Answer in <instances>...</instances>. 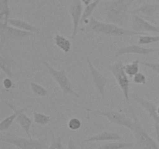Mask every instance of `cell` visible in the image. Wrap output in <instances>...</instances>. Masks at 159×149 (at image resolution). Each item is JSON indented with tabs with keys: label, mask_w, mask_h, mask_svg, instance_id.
Here are the masks:
<instances>
[{
	"label": "cell",
	"mask_w": 159,
	"mask_h": 149,
	"mask_svg": "<svg viewBox=\"0 0 159 149\" xmlns=\"http://www.w3.org/2000/svg\"><path fill=\"white\" fill-rule=\"evenodd\" d=\"M66 149H78L76 147L75 144V141L73 140L70 139L68 142V145H67Z\"/></svg>",
	"instance_id": "cell-33"
},
{
	"label": "cell",
	"mask_w": 159,
	"mask_h": 149,
	"mask_svg": "<svg viewBox=\"0 0 159 149\" xmlns=\"http://www.w3.org/2000/svg\"><path fill=\"white\" fill-rule=\"evenodd\" d=\"M13 59L6 54L2 53L0 56V68L7 75V77L13 79L14 74L12 71Z\"/></svg>",
	"instance_id": "cell-18"
},
{
	"label": "cell",
	"mask_w": 159,
	"mask_h": 149,
	"mask_svg": "<svg viewBox=\"0 0 159 149\" xmlns=\"http://www.w3.org/2000/svg\"><path fill=\"white\" fill-rule=\"evenodd\" d=\"M101 1L102 0H94L90 4H89L88 6H85V8L83 10L82 20H81V23H85L89 19V17L92 16V13L97 8V6L100 4Z\"/></svg>",
	"instance_id": "cell-22"
},
{
	"label": "cell",
	"mask_w": 159,
	"mask_h": 149,
	"mask_svg": "<svg viewBox=\"0 0 159 149\" xmlns=\"http://www.w3.org/2000/svg\"><path fill=\"white\" fill-rule=\"evenodd\" d=\"M81 1H82V2L83 3L85 6H88L89 4H90V3L92 2L93 0H81Z\"/></svg>",
	"instance_id": "cell-36"
},
{
	"label": "cell",
	"mask_w": 159,
	"mask_h": 149,
	"mask_svg": "<svg viewBox=\"0 0 159 149\" xmlns=\"http://www.w3.org/2000/svg\"><path fill=\"white\" fill-rule=\"evenodd\" d=\"M0 34L2 41L4 38L11 40H20L34 36V33L23 30L9 25L4 28H0Z\"/></svg>",
	"instance_id": "cell-13"
},
{
	"label": "cell",
	"mask_w": 159,
	"mask_h": 149,
	"mask_svg": "<svg viewBox=\"0 0 159 149\" xmlns=\"http://www.w3.org/2000/svg\"><path fill=\"white\" fill-rule=\"evenodd\" d=\"M158 114L159 116V106H158Z\"/></svg>",
	"instance_id": "cell-38"
},
{
	"label": "cell",
	"mask_w": 159,
	"mask_h": 149,
	"mask_svg": "<svg viewBox=\"0 0 159 149\" xmlns=\"http://www.w3.org/2000/svg\"><path fill=\"white\" fill-rule=\"evenodd\" d=\"M159 48L144 47L140 44H130L127 46L117 48L114 53V57H119L124 54H136L139 55H148V54L158 53Z\"/></svg>",
	"instance_id": "cell-11"
},
{
	"label": "cell",
	"mask_w": 159,
	"mask_h": 149,
	"mask_svg": "<svg viewBox=\"0 0 159 149\" xmlns=\"http://www.w3.org/2000/svg\"><path fill=\"white\" fill-rule=\"evenodd\" d=\"M132 98H133L134 100L137 102V103L139 104L141 107L144 109L146 111L148 112L149 115V117L152 118L155 123H158L159 124V116L158 114V105L156 103H155L152 101L148 100V99H146L144 98L141 97L139 96H137V95L133 94L132 95Z\"/></svg>",
	"instance_id": "cell-15"
},
{
	"label": "cell",
	"mask_w": 159,
	"mask_h": 149,
	"mask_svg": "<svg viewBox=\"0 0 159 149\" xmlns=\"http://www.w3.org/2000/svg\"><path fill=\"white\" fill-rule=\"evenodd\" d=\"M2 102L6 104V106H8L12 110V112H16V113H17V116L16 118V120L18 123L19 125L21 127V128L23 129V131L26 133V134L27 135L28 138H31L30 130L31 127H32V120H31V119L29 116H27L24 113V112H26V110L29 109L30 106H27L26 107V108L23 109H17L13 105H12V104L9 103V102H6V101L2 100Z\"/></svg>",
	"instance_id": "cell-12"
},
{
	"label": "cell",
	"mask_w": 159,
	"mask_h": 149,
	"mask_svg": "<svg viewBox=\"0 0 159 149\" xmlns=\"http://www.w3.org/2000/svg\"><path fill=\"white\" fill-rule=\"evenodd\" d=\"M124 65L121 60H118L115 63L110 65L108 66L109 69L114 76L120 88L121 89L126 102L128 107L131 106L130 102V79L129 76L126 74L124 68Z\"/></svg>",
	"instance_id": "cell-5"
},
{
	"label": "cell",
	"mask_w": 159,
	"mask_h": 149,
	"mask_svg": "<svg viewBox=\"0 0 159 149\" xmlns=\"http://www.w3.org/2000/svg\"><path fill=\"white\" fill-rule=\"evenodd\" d=\"M155 25H156V26H157V27H158V29H159V23H156V24H155Z\"/></svg>",
	"instance_id": "cell-37"
},
{
	"label": "cell",
	"mask_w": 159,
	"mask_h": 149,
	"mask_svg": "<svg viewBox=\"0 0 159 149\" xmlns=\"http://www.w3.org/2000/svg\"><path fill=\"white\" fill-rule=\"evenodd\" d=\"M62 141H63V136L54 138L51 141V144L48 146V149H66L62 144Z\"/></svg>",
	"instance_id": "cell-28"
},
{
	"label": "cell",
	"mask_w": 159,
	"mask_h": 149,
	"mask_svg": "<svg viewBox=\"0 0 159 149\" xmlns=\"http://www.w3.org/2000/svg\"><path fill=\"white\" fill-rule=\"evenodd\" d=\"M86 27L84 30L94 33L96 34L113 37H129L133 36L146 35L147 33H141L132 29H126L123 26L108 22H102L96 20L95 17L90 16L85 22Z\"/></svg>",
	"instance_id": "cell-2"
},
{
	"label": "cell",
	"mask_w": 159,
	"mask_h": 149,
	"mask_svg": "<svg viewBox=\"0 0 159 149\" xmlns=\"http://www.w3.org/2000/svg\"><path fill=\"white\" fill-rule=\"evenodd\" d=\"M87 64L89 66V74L91 76L92 82H93V85L95 88L99 92V95L101 96L102 100L105 99V89L107 83H108V79L105 75L102 74L96 67L93 65L91 61L89 58L86 60Z\"/></svg>",
	"instance_id": "cell-8"
},
{
	"label": "cell",
	"mask_w": 159,
	"mask_h": 149,
	"mask_svg": "<svg viewBox=\"0 0 159 149\" xmlns=\"http://www.w3.org/2000/svg\"><path fill=\"white\" fill-rule=\"evenodd\" d=\"M43 65L48 68L49 74L52 76L54 80L57 82L64 95L71 94L75 97L81 99V96L75 91L74 86H73L70 79H68L65 68L61 70H56L55 68H53L50 64H48L46 61H43Z\"/></svg>",
	"instance_id": "cell-6"
},
{
	"label": "cell",
	"mask_w": 159,
	"mask_h": 149,
	"mask_svg": "<svg viewBox=\"0 0 159 149\" xmlns=\"http://www.w3.org/2000/svg\"><path fill=\"white\" fill-rule=\"evenodd\" d=\"M159 10L158 3L143 2L139 7L131 9V15H138L145 20H148L151 23L156 24L157 22L155 20V13Z\"/></svg>",
	"instance_id": "cell-10"
},
{
	"label": "cell",
	"mask_w": 159,
	"mask_h": 149,
	"mask_svg": "<svg viewBox=\"0 0 159 149\" xmlns=\"http://www.w3.org/2000/svg\"><path fill=\"white\" fill-rule=\"evenodd\" d=\"M158 53H159V51H158Z\"/></svg>",
	"instance_id": "cell-40"
},
{
	"label": "cell",
	"mask_w": 159,
	"mask_h": 149,
	"mask_svg": "<svg viewBox=\"0 0 159 149\" xmlns=\"http://www.w3.org/2000/svg\"><path fill=\"white\" fill-rule=\"evenodd\" d=\"M33 115H34V122L40 126L48 125L51 121V117L49 116H48V115L44 114V113H38V112L34 111L33 113Z\"/></svg>",
	"instance_id": "cell-25"
},
{
	"label": "cell",
	"mask_w": 159,
	"mask_h": 149,
	"mask_svg": "<svg viewBox=\"0 0 159 149\" xmlns=\"http://www.w3.org/2000/svg\"><path fill=\"white\" fill-rule=\"evenodd\" d=\"M0 141L15 145L20 149H48L49 140L48 138H26L12 133H7L4 136H1Z\"/></svg>",
	"instance_id": "cell-4"
},
{
	"label": "cell",
	"mask_w": 159,
	"mask_h": 149,
	"mask_svg": "<svg viewBox=\"0 0 159 149\" xmlns=\"http://www.w3.org/2000/svg\"><path fill=\"white\" fill-rule=\"evenodd\" d=\"M68 12L71 17L72 21V31H71V39H74L77 35L79 29V25L81 23L82 14H83V8L82 2L81 0H72L69 8Z\"/></svg>",
	"instance_id": "cell-9"
},
{
	"label": "cell",
	"mask_w": 159,
	"mask_h": 149,
	"mask_svg": "<svg viewBox=\"0 0 159 149\" xmlns=\"http://www.w3.org/2000/svg\"><path fill=\"white\" fill-rule=\"evenodd\" d=\"M85 110L88 112H90V113L105 116L106 118L109 120L110 123L115 124V125L125 127L130 130H133V118L129 117V116L124 114V113H120L118 111H115V110H97L89 108H86Z\"/></svg>",
	"instance_id": "cell-7"
},
{
	"label": "cell",
	"mask_w": 159,
	"mask_h": 149,
	"mask_svg": "<svg viewBox=\"0 0 159 149\" xmlns=\"http://www.w3.org/2000/svg\"><path fill=\"white\" fill-rule=\"evenodd\" d=\"M124 139L122 135L116 132H110L105 130L97 134L89 137L86 139L83 140L82 143L96 142V141H123Z\"/></svg>",
	"instance_id": "cell-16"
},
{
	"label": "cell",
	"mask_w": 159,
	"mask_h": 149,
	"mask_svg": "<svg viewBox=\"0 0 159 149\" xmlns=\"http://www.w3.org/2000/svg\"><path fill=\"white\" fill-rule=\"evenodd\" d=\"M133 82L138 85H145L147 82V78L142 72H138L133 77Z\"/></svg>",
	"instance_id": "cell-30"
},
{
	"label": "cell",
	"mask_w": 159,
	"mask_h": 149,
	"mask_svg": "<svg viewBox=\"0 0 159 149\" xmlns=\"http://www.w3.org/2000/svg\"><path fill=\"white\" fill-rule=\"evenodd\" d=\"M8 23H9V25L14 26V27H16L18 29H23L25 31H28V32L34 33V34L40 32V29L37 26L30 24L28 22L23 20H20V19L9 18Z\"/></svg>",
	"instance_id": "cell-17"
},
{
	"label": "cell",
	"mask_w": 159,
	"mask_h": 149,
	"mask_svg": "<svg viewBox=\"0 0 159 149\" xmlns=\"http://www.w3.org/2000/svg\"><path fill=\"white\" fill-rule=\"evenodd\" d=\"M82 127V121L78 117H72L68 120V127L71 130H78Z\"/></svg>",
	"instance_id": "cell-29"
},
{
	"label": "cell",
	"mask_w": 159,
	"mask_h": 149,
	"mask_svg": "<svg viewBox=\"0 0 159 149\" xmlns=\"http://www.w3.org/2000/svg\"><path fill=\"white\" fill-rule=\"evenodd\" d=\"M2 85L6 89H10L12 88H15V85H14L13 82H12V79L9 77L3 79Z\"/></svg>",
	"instance_id": "cell-32"
},
{
	"label": "cell",
	"mask_w": 159,
	"mask_h": 149,
	"mask_svg": "<svg viewBox=\"0 0 159 149\" xmlns=\"http://www.w3.org/2000/svg\"><path fill=\"white\" fill-rule=\"evenodd\" d=\"M54 43L57 47L61 50L65 54H68L71 49V43L64 36L56 33L54 36Z\"/></svg>",
	"instance_id": "cell-20"
},
{
	"label": "cell",
	"mask_w": 159,
	"mask_h": 149,
	"mask_svg": "<svg viewBox=\"0 0 159 149\" xmlns=\"http://www.w3.org/2000/svg\"><path fill=\"white\" fill-rule=\"evenodd\" d=\"M155 43H159V35L150 36L146 34V35L138 36V44L146 45Z\"/></svg>",
	"instance_id": "cell-26"
},
{
	"label": "cell",
	"mask_w": 159,
	"mask_h": 149,
	"mask_svg": "<svg viewBox=\"0 0 159 149\" xmlns=\"http://www.w3.org/2000/svg\"><path fill=\"white\" fill-rule=\"evenodd\" d=\"M131 29L141 33H159V29L154 23L138 15H131Z\"/></svg>",
	"instance_id": "cell-14"
},
{
	"label": "cell",
	"mask_w": 159,
	"mask_h": 149,
	"mask_svg": "<svg viewBox=\"0 0 159 149\" xmlns=\"http://www.w3.org/2000/svg\"><path fill=\"white\" fill-rule=\"evenodd\" d=\"M134 143L115 141V142L106 143L96 149H127L132 148L134 147Z\"/></svg>",
	"instance_id": "cell-21"
},
{
	"label": "cell",
	"mask_w": 159,
	"mask_h": 149,
	"mask_svg": "<svg viewBox=\"0 0 159 149\" xmlns=\"http://www.w3.org/2000/svg\"><path fill=\"white\" fill-rule=\"evenodd\" d=\"M11 9L9 0H0V28H4L9 25Z\"/></svg>",
	"instance_id": "cell-19"
},
{
	"label": "cell",
	"mask_w": 159,
	"mask_h": 149,
	"mask_svg": "<svg viewBox=\"0 0 159 149\" xmlns=\"http://www.w3.org/2000/svg\"><path fill=\"white\" fill-rule=\"evenodd\" d=\"M17 116V113L16 112H14L12 115H10L8 117L5 118L4 120L1 121L0 123V130L1 131H5V130H8V129L10 127V126L12 125L13 121L15 120Z\"/></svg>",
	"instance_id": "cell-27"
},
{
	"label": "cell",
	"mask_w": 159,
	"mask_h": 149,
	"mask_svg": "<svg viewBox=\"0 0 159 149\" xmlns=\"http://www.w3.org/2000/svg\"><path fill=\"white\" fill-rule=\"evenodd\" d=\"M131 117L134 120V128L131 130L134 137L135 143L134 149H159V144L157 143L142 127L139 119L137 116L131 106L129 107Z\"/></svg>",
	"instance_id": "cell-3"
},
{
	"label": "cell",
	"mask_w": 159,
	"mask_h": 149,
	"mask_svg": "<svg viewBox=\"0 0 159 149\" xmlns=\"http://www.w3.org/2000/svg\"><path fill=\"white\" fill-rule=\"evenodd\" d=\"M141 64V61L138 60H134L130 63L126 64L124 65V71H125L126 74L129 76V77H134L136 74L139 72V65Z\"/></svg>",
	"instance_id": "cell-23"
},
{
	"label": "cell",
	"mask_w": 159,
	"mask_h": 149,
	"mask_svg": "<svg viewBox=\"0 0 159 149\" xmlns=\"http://www.w3.org/2000/svg\"><path fill=\"white\" fill-rule=\"evenodd\" d=\"M134 0H110L101 2L104 20L108 23L124 26L130 19V7Z\"/></svg>",
	"instance_id": "cell-1"
},
{
	"label": "cell",
	"mask_w": 159,
	"mask_h": 149,
	"mask_svg": "<svg viewBox=\"0 0 159 149\" xmlns=\"http://www.w3.org/2000/svg\"><path fill=\"white\" fill-rule=\"evenodd\" d=\"M141 64L147 68L158 74L159 75V62H148V61H141Z\"/></svg>",
	"instance_id": "cell-31"
},
{
	"label": "cell",
	"mask_w": 159,
	"mask_h": 149,
	"mask_svg": "<svg viewBox=\"0 0 159 149\" xmlns=\"http://www.w3.org/2000/svg\"><path fill=\"white\" fill-rule=\"evenodd\" d=\"M141 2H151V3H158L159 0H141Z\"/></svg>",
	"instance_id": "cell-35"
},
{
	"label": "cell",
	"mask_w": 159,
	"mask_h": 149,
	"mask_svg": "<svg viewBox=\"0 0 159 149\" xmlns=\"http://www.w3.org/2000/svg\"><path fill=\"white\" fill-rule=\"evenodd\" d=\"M17 149H20V148H19V147H17Z\"/></svg>",
	"instance_id": "cell-39"
},
{
	"label": "cell",
	"mask_w": 159,
	"mask_h": 149,
	"mask_svg": "<svg viewBox=\"0 0 159 149\" xmlns=\"http://www.w3.org/2000/svg\"><path fill=\"white\" fill-rule=\"evenodd\" d=\"M30 87L32 91L33 94L37 97H44V96H48V91L42 85H39L36 82H30Z\"/></svg>",
	"instance_id": "cell-24"
},
{
	"label": "cell",
	"mask_w": 159,
	"mask_h": 149,
	"mask_svg": "<svg viewBox=\"0 0 159 149\" xmlns=\"http://www.w3.org/2000/svg\"><path fill=\"white\" fill-rule=\"evenodd\" d=\"M155 132L157 141H158L159 144V124H158V123H155Z\"/></svg>",
	"instance_id": "cell-34"
}]
</instances>
